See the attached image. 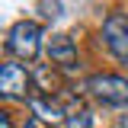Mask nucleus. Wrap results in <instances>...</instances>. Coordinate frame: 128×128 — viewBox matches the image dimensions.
<instances>
[{"label": "nucleus", "instance_id": "1", "mask_svg": "<svg viewBox=\"0 0 128 128\" xmlns=\"http://www.w3.org/2000/svg\"><path fill=\"white\" fill-rule=\"evenodd\" d=\"M83 90L99 99L102 106H128V77H118V74H96L83 83Z\"/></svg>", "mask_w": 128, "mask_h": 128}, {"label": "nucleus", "instance_id": "2", "mask_svg": "<svg viewBox=\"0 0 128 128\" xmlns=\"http://www.w3.org/2000/svg\"><path fill=\"white\" fill-rule=\"evenodd\" d=\"M6 48H10V54L22 58V61L38 58V51H42V26L32 22V19H19L6 35Z\"/></svg>", "mask_w": 128, "mask_h": 128}, {"label": "nucleus", "instance_id": "3", "mask_svg": "<svg viewBox=\"0 0 128 128\" xmlns=\"http://www.w3.org/2000/svg\"><path fill=\"white\" fill-rule=\"evenodd\" d=\"M102 38H106L109 51L115 54V61L128 64V16L125 13H112L102 22Z\"/></svg>", "mask_w": 128, "mask_h": 128}, {"label": "nucleus", "instance_id": "4", "mask_svg": "<svg viewBox=\"0 0 128 128\" xmlns=\"http://www.w3.org/2000/svg\"><path fill=\"white\" fill-rule=\"evenodd\" d=\"M29 83H32V77H29V70L22 64H16V61L3 64V70H0V93L6 99H26Z\"/></svg>", "mask_w": 128, "mask_h": 128}, {"label": "nucleus", "instance_id": "5", "mask_svg": "<svg viewBox=\"0 0 128 128\" xmlns=\"http://www.w3.org/2000/svg\"><path fill=\"white\" fill-rule=\"evenodd\" d=\"M48 58H51V64L70 70V67L77 64V48H74V42H70L67 35H51V38H48Z\"/></svg>", "mask_w": 128, "mask_h": 128}, {"label": "nucleus", "instance_id": "6", "mask_svg": "<svg viewBox=\"0 0 128 128\" xmlns=\"http://www.w3.org/2000/svg\"><path fill=\"white\" fill-rule=\"evenodd\" d=\"M29 106L35 112V118H42V122H64L67 112H70V109H64L58 99H51V96H35Z\"/></svg>", "mask_w": 128, "mask_h": 128}, {"label": "nucleus", "instance_id": "7", "mask_svg": "<svg viewBox=\"0 0 128 128\" xmlns=\"http://www.w3.org/2000/svg\"><path fill=\"white\" fill-rule=\"evenodd\" d=\"M64 128H93V118L86 109H70L64 118Z\"/></svg>", "mask_w": 128, "mask_h": 128}, {"label": "nucleus", "instance_id": "8", "mask_svg": "<svg viewBox=\"0 0 128 128\" xmlns=\"http://www.w3.org/2000/svg\"><path fill=\"white\" fill-rule=\"evenodd\" d=\"M0 128H13V125H10V115H6V112H0Z\"/></svg>", "mask_w": 128, "mask_h": 128}, {"label": "nucleus", "instance_id": "9", "mask_svg": "<svg viewBox=\"0 0 128 128\" xmlns=\"http://www.w3.org/2000/svg\"><path fill=\"white\" fill-rule=\"evenodd\" d=\"M118 128H128V109L122 112V115H118Z\"/></svg>", "mask_w": 128, "mask_h": 128}, {"label": "nucleus", "instance_id": "10", "mask_svg": "<svg viewBox=\"0 0 128 128\" xmlns=\"http://www.w3.org/2000/svg\"><path fill=\"white\" fill-rule=\"evenodd\" d=\"M26 128H38V125H35V122H29V125H26Z\"/></svg>", "mask_w": 128, "mask_h": 128}]
</instances>
